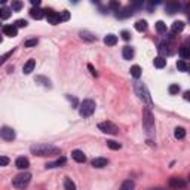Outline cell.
<instances>
[{
    "mask_svg": "<svg viewBox=\"0 0 190 190\" xmlns=\"http://www.w3.org/2000/svg\"><path fill=\"white\" fill-rule=\"evenodd\" d=\"M134 187H135L134 181H132V180H126V181L122 183V186L119 187V190H134Z\"/></svg>",
    "mask_w": 190,
    "mask_h": 190,
    "instance_id": "cell-21",
    "label": "cell"
},
{
    "mask_svg": "<svg viewBox=\"0 0 190 190\" xmlns=\"http://www.w3.org/2000/svg\"><path fill=\"white\" fill-rule=\"evenodd\" d=\"M180 55H181L183 60H187V58L190 57L189 48H187V46H181V48H180Z\"/></svg>",
    "mask_w": 190,
    "mask_h": 190,
    "instance_id": "cell-30",
    "label": "cell"
},
{
    "mask_svg": "<svg viewBox=\"0 0 190 190\" xmlns=\"http://www.w3.org/2000/svg\"><path fill=\"white\" fill-rule=\"evenodd\" d=\"M107 146L112 149V150H119L122 146H120V143H116V141H113V140H108L107 141Z\"/></svg>",
    "mask_w": 190,
    "mask_h": 190,
    "instance_id": "cell-31",
    "label": "cell"
},
{
    "mask_svg": "<svg viewBox=\"0 0 190 190\" xmlns=\"http://www.w3.org/2000/svg\"><path fill=\"white\" fill-rule=\"evenodd\" d=\"M30 180H31L30 172H23V174H18L15 178H14L12 184H14V187H16V189H25V187L28 186Z\"/></svg>",
    "mask_w": 190,
    "mask_h": 190,
    "instance_id": "cell-4",
    "label": "cell"
},
{
    "mask_svg": "<svg viewBox=\"0 0 190 190\" xmlns=\"http://www.w3.org/2000/svg\"><path fill=\"white\" fill-rule=\"evenodd\" d=\"M21 8H23V3L21 2H12V9L14 11H19Z\"/></svg>",
    "mask_w": 190,
    "mask_h": 190,
    "instance_id": "cell-41",
    "label": "cell"
},
{
    "mask_svg": "<svg viewBox=\"0 0 190 190\" xmlns=\"http://www.w3.org/2000/svg\"><path fill=\"white\" fill-rule=\"evenodd\" d=\"M0 137L3 140H6V141H12V140H15V131L12 128H9V126H3L0 129Z\"/></svg>",
    "mask_w": 190,
    "mask_h": 190,
    "instance_id": "cell-7",
    "label": "cell"
},
{
    "mask_svg": "<svg viewBox=\"0 0 190 190\" xmlns=\"http://www.w3.org/2000/svg\"><path fill=\"white\" fill-rule=\"evenodd\" d=\"M27 25H28V23H27L25 19H18V21L15 23V27H16V28H18V27H19V28H25Z\"/></svg>",
    "mask_w": 190,
    "mask_h": 190,
    "instance_id": "cell-37",
    "label": "cell"
},
{
    "mask_svg": "<svg viewBox=\"0 0 190 190\" xmlns=\"http://www.w3.org/2000/svg\"><path fill=\"white\" fill-rule=\"evenodd\" d=\"M168 184H169V187H172V189H183V187L186 186V183L183 181V180H180V178H175V177H174V178H171Z\"/></svg>",
    "mask_w": 190,
    "mask_h": 190,
    "instance_id": "cell-11",
    "label": "cell"
},
{
    "mask_svg": "<svg viewBox=\"0 0 190 190\" xmlns=\"http://www.w3.org/2000/svg\"><path fill=\"white\" fill-rule=\"evenodd\" d=\"M64 163H65V158H61V159H58L57 162L48 163V165H46V168H57V167H61V165H64Z\"/></svg>",
    "mask_w": 190,
    "mask_h": 190,
    "instance_id": "cell-29",
    "label": "cell"
},
{
    "mask_svg": "<svg viewBox=\"0 0 190 190\" xmlns=\"http://www.w3.org/2000/svg\"><path fill=\"white\" fill-rule=\"evenodd\" d=\"M37 45V39H30L25 42V48H31V46H36Z\"/></svg>",
    "mask_w": 190,
    "mask_h": 190,
    "instance_id": "cell-39",
    "label": "cell"
},
{
    "mask_svg": "<svg viewBox=\"0 0 190 190\" xmlns=\"http://www.w3.org/2000/svg\"><path fill=\"white\" fill-rule=\"evenodd\" d=\"M143 126H144V129L149 134H152L154 131V117H153V114L149 107L143 108Z\"/></svg>",
    "mask_w": 190,
    "mask_h": 190,
    "instance_id": "cell-2",
    "label": "cell"
},
{
    "mask_svg": "<svg viewBox=\"0 0 190 190\" xmlns=\"http://www.w3.org/2000/svg\"><path fill=\"white\" fill-rule=\"evenodd\" d=\"M45 14H46V18H48L49 24L57 25V24L60 23V14H57L55 11H52V9H46Z\"/></svg>",
    "mask_w": 190,
    "mask_h": 190,
    "instance_id": "cell-8",
    "label": "cell"
},
{
    "mask_svg": "<svg viewBox=\"0 0 190 190\" xmlns=\"http://www.w3.org/2000/svg\"><path fill=\"white\" fill-rule=\"evenodd\" d=\"M8 163H9L8 156H0V167H6Z\"/></svg>",
    "mask_w": 190,
    "mask_h": 190,
    "instance_id": "cell-40",
    "label": "cell"
},
{
    "mask_svg": "<svg viewBox=\"0 0 190 190\" xmlns=\"http://www.w3.org/2000/svg\"><path fill=\"white\" fill-rule=\"evenodd\" d=\"M94 112H95V101L92 99H85L79 107V114L82 117H89L94 114Z\"/></svg>",
    "mask_w": 190,
    "mask_h": 190,
    "instance_id": "cell-3",
    "label": "cell"
},
{
    "mask_svg": "<svg viewBox=\"0 0 190 190\" xmlns=\"http://www.w3.org/2000/svg\"><path fill=\"white\" fill-rule=\"evenodd\" d=\"M174 135L177 140H183V138L186 137V129H184V128H175Z\"/></svg>",
    "mask_w": 190,
    "mask_h": 190,
    "instance_id": "cell-26",
    "label": "cell"
},
{
    "mask_svg": "<svg viewBox=\"0 0 190 190\" xmlns=\"http://www.w3.org/2000/svg\"><path fill=\"white\" fill-rule=\"evenodd\" d=\"M104 43L107 46H114L117 43V37L114 36V34H107L106 37H104Z\"/></svg>",
    "mask_w": 190,
    "mask_h": 190,
    "instance_id": "cell-20",
    "label": "cell"
},
{
    "mask_svg": "<svg viewBox=\"0 0 190 190\" xmlns=\"http://www.w3.org/2000/svg\"><path fill=\"white\" fill-rule=\"evenodd\" d=\"M30 15L34 18V19H42L43 16H45V11H42V9L39 8H33L30 11Z\"/></svg>",
    "mask_w": 190,
    "mask_h": 190,
    "instance_id": "cell-17",
    "label": "cell"
},
{
    "mask_svg": "<svg viewBox=\"0 0 190 190\" xmlns=\"http://www.w3.org/2000/svg\"><path fill=\"white\" fill-rule=\"evenodd\" d=\"M98 129L103 131L104 134H112V135H116L117 132H119V128L114 125V123H112V122H101V123H98Z\"/></svg>",
    "mask_w": 190,
    "mask_h": 190,
    "instance_id": "cell-5",
    "label": "cell"
},
{
    "mask_svg": "<svg viewBox=\"0 0 190 190\" xmlns=\"http://www.w3.org/2000/svg\"><path fill=\"white\" fill-rule=\"evenodd\" d=\"M71 158L76 160V162H79V163H83V162H86V156L83 154V152H82V150H73V152H71Z\"/></svg>",
    "mask_w": 190,
    "mask_h": 190,
    "instance_id": "cell-9",
    "label": "cell"
},
{
    "mask_svg": "<svg viewBox=\"0 0 190 190\" xmlns=\"http://www.w3.org/2000/svg\"><path fill=\"white\" fill-rule=\"evenodd\" d=\"M30 150L36 156H55V154H60L61 153L60 147H55L52 144H36V146H31Z\"/></svg>",
    "mask_w": 190,
    "mask_h": 190,
    "instance_id": "cell-1",
    "label": "cell"
},
{
    "mask_svg": "<svg viewBox=\"0 0 190 190\" xmlns=\"http://www.w3.org/2000/svg\"><path fill=\"white\" fill-rule=\"evenodd\" d=\"M0 43H2V36H0Z\"/></svg>",
    "mask_w": 190,
    "mask_h": 190,
    "instance_id": "cell-48",
    "label": "cell"
},
{
    "mask_svg": "<svg viewBox=\"0 0 190 190\" xmlns=\"http://www.w3.org/2000/svg\"><path fill=\"white\" fill-rule=\"evenodd\" d=\"M107 163H108V160L106 158H95L92 160V167L94 168H104L107 167Z\"/></svg>",
    "mask_w": 190,
    "mask_h": 190,
    "instance_id": "cell-14",
    "label": "cell"
},
{
    "mask_svg": "<svg viewBox=\"0 0 190 190\" xmlns=\"http://www.w3.org/2000/svg\"><path fill=\"white\" fill-rule=\"evenodd\" d=\"M178 92H180V86H178L177 83L169 86V94H171V95H175V94H178Z\"/></svg>",
    "mask_w": 190,
    "mask_h": 190,
    "instance_id": "cell-34",
    "label": "cell"
},
{
    "mask_svg": "<svg viewBox=\"0 0 190 190\" xmlns=\"http://www.w3.org/2000/svg\"><path fill=\"white\" fill-rule=\"evenodd\" d=\"M34 67H36V61H34V60H28L25 64H24V67H23L24 74H30L31 71L34 70Z\"/></svg>",
    "mask_w": 190,
    "mask_h": 190,
    "instance_id": "cell-13",
    "label": "cell"
},
{
    "mask_svg": "<svg viewBox=\"0 0 190 190\" xmlns=\"http://www.w3.org/2000/svg\"><path fill=\"white\" fill-rule=\"evenodd\" d=\"M15 165H16V168L18 169H27V168L30 167V162H28V159L27 158H18L16 159V162H15Z\"/></svg>",
    "mask_w": 190,
    "mask_h": 190,
    "instance_id": "cell-12",
    "label": "cell"
},
{
    "mask_svg": "<svg viewBox=\"0 0 190 190\" xmlns=\"http://www.w3.org/2000/svg\"><path fill=\"white\" fill-rule=\"evenodd\" d=\"M67 98H69L70 101H71V103H73V106H74V107L77 106V99H76V98H71V97H70V95H67Z\"/></svg>",
    "mask_w": 190,
    "mask_h": 190,
    "instance_id": "cell-46",
    "label": "cell"
},
{
    "mask_svg": "<svg viewBox=\"0 0 190 190\" xmlns=\"http://www.w3.org/2000/svg\"><path fill=\"white\" fill-rule=\"evenodd\" d=\"M122 55H123L125 60H132V57H134V49H132L131 46H125V48L122 49Z\"/></svg>",
    "mask_w": 190,
    "mask_h": 190,
    "instance_id": "cell-18",
    "label": "cell"
},
{
    "mask_svg": "<svg viewBox=\"0 0 190 190\" xmlns=\"http://www.w3.org/2000/svg\"><path fill=\"white\" fill-rule=\"evenodd\" d=\"M0 12H2V9H0Z\"/></svg>",
    "mask_w": 190,
    "mask_h": 190,
    "instance_id": "cell-49",
    "label": "cell"
},
{
    "mask_svg": "<svg viewBox=\"0 0 190 190\" xmlns=\"http://www.w3.org/2000/svg\"><path fill=\"white\" fill-rule=\"evenodd\" d=\"M135 91H137L138 97L141 99H144V101H147V103H150V97H149V92H147V89H146V86L143 83H140V82H137L135 83Z\"/></svg>",
    "mask_w": 190,
    "mask_h": 190,
    "instance_id": "cell-6",
    "label": "cell"
},
{
    "mask_svg": "<svg viewBox=\"0 0 190 190\" xmlns=\"http://www.w3.org/2000/svg\"><path fill=\"white\" fill-rule=\"evenodd\" d=\"M177 69L181 70V71H187L189 67H187V64H186L184 61H178V62H177Z\"/></svg>",
    "mask_w": 190,
    "mask_h": 190,
    "instance_id": "cell-35",
    "label": "cell"
},
{
    "mask_svg": "<svg viewBox=\"0 0 190 190\" xmlns=\"http://www.w3.org/2000/svg\"><path fill=\"white\" fill-rule=\"evenodd\" d=\"M64 189L65 190H76V184L71 181V178H65V181H64Z\"/></svg>",
    "mask_w": 190,
    "mask_h": 190,
    "instance_id": "cell-27",
    "label": "cell"
},
{
    "mask_svg": "<svg viewBox=\"0 0 190 190\" xmlns=\"http://www.w3.org/2000/svg\"><path fill=\"white\" fill-rule=\"evenodd\" d=\"M184 98H186V99H189V98H190V92H189V91L184 92Z\"/></svg>",
    "mask_w": 190,
    "mask_h": 190,
    "instance_id": "cell-47",
    "label": "cell"
},
{
    "mask_svg": "<svg viewBox=\"0 0 190 190\" xmlns=\"http://www.w3.org/2000/svg\"><path fill=\"white\" fill-rule=\"evenodd\" d=\"M132 14H134V12L129 9V6H128V8H125V9H120V11H116V16H117V18H120V19L128 18V16H131Z\"/></svg>",
    "mask_w": 190,
    "mask_h": 190,
    "instance_id": "cell-15",
    "label": "cell"
},
{
    "mask_svg": "<svg viewBox=\"0 0 190 190\" xmlns=\"http://www.w3.org/2000/svg\"><path fill=\"white\" fill-rule=\"evenodd\" d=\"M31 5H33L34 8H39V6H40V0H31Z\"/></svg>",
    "mask_w": 190,
    "mask_h": 190,
    "instance_id": "cell-45",
    "label": "cell"
},
{
    "mask_svg": "<svg viewBox=\"0 0 190 190\" xmlns=\"http://www.w3.org/2000/svg\"><path fill=\"white\" fill-rule=\"evenodd\" d=\"M0 16H2L3 19H8L9 16H11V9H8V8L2 9V12H0Z\"/></svg>",
    "mask_w": 190,
    "mask_h": 190,
    "instance_id": "cell-36",
    "label": "cell"
},
{
    "mask_svg": "<svg viewBox=\"0 0 190 190\" xmlns=\"http://www.w3.org/2000/svg\"><path fill=\"white\" fill-rule=\"evenodd\" d=\"M69 19H70V12L69 11H62L60 15V23L61 21H69Z\"/></svg>",
    "mask_w": 190,
    "mask_h": 190,
    "instance_id": "cell-33",
    "label": "cell"
},
{
    "mask_svg": "<svg viewBox=\"0 0 190 190\" xmlns=\"http://www.w3.org/2000/svg\"><path fill=\"white\" fill-rule=\"evenodd\" d=\"M156 30H158V33H160V34H165L167 33V24L163 23V21H158L156 23Z\"/></svg>",
    "mask_w": 190,
    "mask_h": 190,
    "instance_id": "cell-25",
    "label": "cell"
},
{
    "mask_svg": "<svg viewBox=\"0 0 190 190\" xmlns=\"http://www.w3.org/2000/svg\"><path fill=\"white\" fill-rule=\"evenodd\" d=\"M12 52H14V49H12V51H9V52H6L5 55H2V57H0V65H2V64H3L5 61L8 60V58L11 57V55H12Z\"/></svg>",
    "mask_w": 190,
    "mask_h": 190,
    "instance_id": "cell-38",
    "label": "cell"
},
{
    "mask_svg": "<svg viewBox=\"0 0 190 190\" xmlns=\"http://www.w3.org/2000/svg\"><path fill=\"white\" fill-rule=\"evenodd\" d=\"M122 37L125 39V40H129V39H131L129 31H126V30H125V31H122Z\"/></svg>",
    "mask_w": 190,
    "mask_h": 190,
    "instance_id": "cell-43",
    "label": "cell"
},
{
    "mask_svg": "<svg viewBox=\"0 0 190 190\" xmlns=\"http://www.w3.org/2000/svg\"><path fill=\"white\" fill-rule=\"evenodd\" d=\"M171 43H162V45L159 46V52L162 53V55H171L172 53V49H169L171 48Z\"/></svg>",
    "mask_w": 190,
    "mask_h": 190,
    "instance_id": "cell-19",
    "label": "cell"
},
{
    "mask_svg": "<svg viewBox=\"0 0 190 190\" xmlns=\"http://www.w3.org/2000/svg\"><path fill=\"white\" fill-rule=\"evenodd\" d=\"M80 36H82V39H86V40H89V42L97 40V37H95V36H92V34H89L88 31H80Z\"/></svg>",
    "mask_w": 190,
    "mask_h": 190,
    "instance_id": "cell-32",
    "label": "cell"
},
{
    "mask_svg": "<svg viewBox=\"0 0 190 190\" xmlns=\"http://www.w3.org/2000/svg\"><path fill=\"white\" fill-rule=\"evenodd\" d=\"M3 33L9 36V37H15L16 34H18V28H16L15 25H5L3 27Z\"/></svg>",
    "mask_w": 190,
    "mask_h": 190,
    "instance_id": "cell-10",
    "label": "cell"
},
{
    "mask_svg": "<svg viewBox=\"0 0 190 190\" xmlns=\"http://www.w3.org/2000/svg\"><path fill=\"white\" fill-rule=\"evenodd\" d=\"M135 30L141 31V33H143V31H146V30H147V23H146L144 19H140V21H137V23H135Z\"/></svg>",
    "mask_w": 190,
    "mask_h": 190,
    "instance_id": "cell-24",
    "label": "cell"
},
{
    "mask_svg": "<svg viewBox=\"0 0 190 190\" xmlns=\"http://www.w3.org/2000/svg\"><path fill=\"white\" fill-rule=\"evenodd\" d=\"M178 9H180V3H167V6H165V11H167L169 15L178 12Z\"/></svg>",
    "mask_w": 190,
    "mask_h": 190,
    "instance_id": "cell-16",
    "label": "cell"
},
{
    "mask_svg": "<svg viewBox=\"0 0 190 190\" xmlns=\"http://www.w3.org/2000/svg\"><path fill=\"white\" fill-rule=\"evenodd\" d=\"M183 28H184V23L183 21H175L171 27V31L172 33H180V31H183Z\"/></svg>",
    "mask_w": 190,
    "mask_h": 190,
    "instance_id": "cell-23",
    "label": "cell"
},
{
    "mask_svg": "<svg viewBox=\"0 0 190 190\" xmlns=\"http://www.w3.org/2000/svg\"><path fill=\"white\" fill-rule=\"evenodd\" d=\"M110 8H112V9H116V11H119L120 5H119L117 2H112V3H110Z\"/></svg>",
    "mask_w": 190,
    "mask_h": 190,
    "instance_id": "cell-44",
    "label": "cell"
},
{
    "mask_svg": "<svg viewBox=\"0 0 190 190\" xmlns=\"http://www.w3.org/2000/svg\"><path fill=\"white\" fill-rule=\"evenodd\" d=\"M131 74L135 77V79H138V77L141 76V69H140V65H132V67H131Z\"/></svg>",
    "mask_w": 190,
    "mask_h": 190,
    "instance_id": "cell-28",
    "label": "cell"
},
{
    "mask_svg": "<svg viewBox=\"0 0 190 190\" xmlns=\"http://www.w3.org/2000/svg\"><path fill=\"white\" fill-rule=\"evenodd\" d=\"M88 69H89V71H91V74H92V76H95V77L98 76V73H97V70L94 69V67H92L91 64H88Z\"/></svg>",
    "mask_w": 190,
    "mask_h": 190,
    "instance_id": "cell-42",
    "label": "cell"
},
{
    "mask_svg": "<svg viewBox=\"0 0 190 190\" xmlns=\"http://www.w3.org/2000/svg\"><path fill=\"white\" fill-rule=\"evenodd\" d=\"M153 64H154V67H158V69H163V67L167 65V60H163L162 57H156V58L153 60Z\"/></svg>",
    "mask_w": 190,
    "mask_h": 190,
    "instance_id": "cell-22",
    "label": "cell"
}]
</instances>
